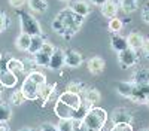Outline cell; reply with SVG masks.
<instances>
[{"instance_id": "obj_1", "label": "cell", "mask_w": 149, "mask_h": 131, "mask_svg": "<svg viewBox=\"0 0 149 131\" xmlns=\"http://www.w3.org/2000/svg\"><path fill=\"white\" fill-rule=\"evenodd\" d=\"M82 24H84V17H79L70 9H64L54 18L52 30L60 36H63L64 39H72L79 31Z\"/></svg>"}, {"instance_id": "obj_2", "label": "cell", "mask_w": 149, "mask_h": 131, "mask_svg": "<svg viewBox=\"0 0 149 131\" xmlns=\"http://www.w3.org/2000/svg\"><path fill=\"white\" fill-rule=\"evenodd\" d=\"M46 83V78L43 73L40 71H30L27 75V78L24 79L22 85H21V92L24 95V98L26 100H37L39 98V91L40 88Z\"/></svg>"}, {"instance_id": "obj_3", "label": "cell", "mask_w": 149, "mask_h": 131, "mask_svg": "<svg viewBox=\"0 0 149 131\" xmlns=\"http://www.w3.org/2000/svg\"><path fill=\"white\" fill-rule=\"evenodd\" d=\"M106 122H107V112L102 107L93 106L86 112L82 121V127L85 128V131H100L106 125Z\"/></svg>"}, {"instance_id": "obj_4", "label": "cell", "mask_w": 149, "mask_h": 131, "mask_svg": "<svg viewBox=\"0 0 149 131\" xmlns=\"http://www.w3.org/2000/svg\"><path fill=\"white\" fill-rule=\"evenodd\" d=\"M19 24H21V33H26L29 36H42V27L39 21L29 12H21L19 14Z\"/></svg>"}, {"instance_id": "obj_5", "label": "cell", "mask_w": 149, "mask_h": 131, "mask_svg": "<svg viewBox=\"0 0 149 131\" xmlns=\"http://www.w3.org/2000/svg\"><path fill=\"white\" fill-rule=\"evenodd\" d=\"M55 48L52 46V43H49V42H45L43 46L40 48V51H37L33 58H34V61L37 66H40V67H48V63H49V58H51L52 52H54Z\"/></svg>"}, {"instance_id": "obj_6", "label": "cell", "mask_w": 149, "mask_h": 131, "mask_svg": "<svg viewBox=\"0 0 149 131\" xmlns=\"http://www.w3.org/2000/svg\"><path fill=\"white\" fill-rule=\"evenodd\" d=\"M137 61H139L137 51H133V49H130V48H127V49L118 52V63L122 69H130Z\"/></svg>"}, {"instance_id": "obj_7", "label": "cell", "mask_w": 149, "mask_h": 131, "mask_svg": "<svg viewBox=\"0 0 149 131\" xmlns=\"http://www.w3.org/2000/svg\"><path fill=\"white\" fill-rule=\"evenodd\" d=\"M110 119L113 124H133V115L125 107H116V109H113Z\"/></svg>"}, {"instance_id": "obj_8", "label": "cell", "mask_w": 149, "mask_h": 131, "mask_svg": "<svg viewBox=\"0 0 149 131\" xmlns=\"http://www.w3.org/2000/svg\"><path fill=\"white\" fill-rule=\"evenodd\" d=\"M64 58H66V51L64 49H60V48H55L51 58H49V63H48V69H51V70H61V67L66 66L64 63Z\"/></svg>"}, {"instance_id": "obj_9", "label": "cell", "mask_w": 149, "mask_h": 131, "mask_svg": "<svg viewBox=\"0 0 149 131\" xmlns=\"http://www.w3.org/2000/svg\"><path fill=\"white\" fill-rule=\"evenodd\" d=\"M17 82H18V76L12 73L6 66L0 70V85L3 88H14Z\"/></svg>"}, {"instance_id": "obj_10", "label": "cell", "mask_w": 149, "mask_h": 131, "mask_svg": "<svg viewBox=\"0 0 149 131\" xmlns=\"http://www.w3.org/2000/svg\"><path fill=\"white\" fill-rule=\"evenodd\" d=\"M149 92V83L146 85H136L133 87V94H131V101L137 103V104H145L146 103V95Z\"/></svg>"}, {"instance_id": "obj_11", "label": "cell", "mask_w": 149, "mask_h": 131, "mask_svg": "<svg viewBox=\"0 0 149 131\" xmlns=\"http://www.w3.org/2000/svg\"><path fill=\"white\" fill-rule=\"evenodd\" d=\"M58 100L66 103L67 106H70L72 109H74V110H76L78 107L81 106V103H82V97H81L79 94H73V92H69V91H64L58 97Z\"/></svg>"}, {"instance_id": "obj_12", "label": "cell", "mask_w": 149, "mask_h": 131, "mask_svg": "<svg viewBox=\"0 0 149 131\" xmlns=\"http://www.w3.org/2000/svg\"><path fill=\"white\" fill-rule=\"evenodd\" d=\"M54 112H55V115H57L60 119H72L76 110L72 109V107H70V106H67L66 103L57 100L55 107H54Z\"/></svg>"}, {"instance_id": "obj_13", "label": "cell", "mask_w": 149, "mask_h": 131, "mask_svg": "<svg viewBox=\"0 0 149 131\" xmlns=\"http://www.w3.org/2000/svg\"><path fill=\"white\" fill-rule=\"evenodd\" d=\"M69 9L72 12H74V14H78L79 17H84V18L86 15H90V12H91V6L86 2H84V0H74V2H72Z\"/></svg>"}, {"instance_id": "obj_14", "label": "cell", "mask_w": 149, "mask_h": 131, "mask_svg": "<svg viewBox=\"0 0 149 131\" xmlns=\"http://www.w3.org/2000/svg\"><path fill=\"white\" fill-rule=\"evenodd\" d=\"M86 67L91 71L93 75H102L104 71V60L100 57H91L88 61H86Z\"/></svg>"}, {"instance_id": "obj_15", "label": "cell", "mask_w": 149, "mask_h": 131, "mask_svg": "<svg viewBox=\"0 0 149 131\" xmlns=\"http://www.w3.org/2000/svg\"><path fill=\"white\" fill-rule=\"evenodd\" d=\"M84 61V58L82 55L78 52V51H74V49H69L66 51V58H64V63L67 67H79Z\"/></svg>"}, {"instance_id": "obj_16", "label": "cell", "mask_w": 149, "mask_h": 131, "mask_svg": "<svg viewBox=\"0 0 149 131\" xmlns=\"http://www.w3.org/2000/svg\"><path fill=\"white\" fill-rule=\"evenodd\" d=\"M125 39H127L128 48H130V49H133V51H139V49H142V48H143L145 39H143V36L140 33H130Z\"/></svg>"}, {"instance_id": "obj_17", "label": "cell", "mask_w": 149, "mask_h": 131, "mask_svg": "<svg viewBox=\"0 0 149 131\" xmlns=\"http://www.w3.org/2000/svg\"><path fill=\"white\" fill-rule=\"evenodd\" d=\"M130 82L136 83V85H146V83H149V70L148 69H137L133 73Z\"/></svg>"}, {"instance_id": "obj_18", "label": "cell", "mask_w": 149, "mask_h": 131, "mask_svg": "<svg viewBox=\"0 0 149 131\" xmlns=\"http://www.w3.org/2000/svg\"><path fill=\"white\" fill-rule=\"evenodd\" d=\"M6 67H8L14 75H17V76H22L24 73H26L24 63L19 61V60H17V58H9L8 63H6Z\"/></svg>"}, {"instance_id": "obj_19", "label": "cell", "mask_w": 149, "mask_h": 131, "mask_svg": "<svg viewBox=\"0 0 149 131\" xmlns=\"http://www.w3.org/2000/svg\"><path fill=\"white\" fill-rule=\"evenodd\" d=\"M102 8V14L106 18H115L116 17V12H118V3L113 2V0H107L104 5L100 6Z\"/></svg>"}, {"instance_id": "obj_20", "label": "cell", "mask_w": 149, "mask_h": 131, "mask_svg": "<svg viewBox=\"0 0 149 131\" xmlns=\"http://www.w3.org/2000/svg\"><path fill=\"white\" fill-rule=\"evenodd\" d=\"M110 46H112V49H113V51L121 52V51H124V49H127V48H128L127 39L122 37L121 34H113V36H112V39H110Z\"/></svg>"}, {"instance_id": "obj_21", "label": "cell", "mask_w": 149, "mask_h": 131, "mask_svg": "<svg viewBox=\"0 0 149 131\" xmlns=\"http://www.w3.org/2000/svg\"><path fill=\"white\" fill-rule=\"evenodd\" d=\"M133 87H134L133 82H119L116 85V91H118V94L122 95V97H125V98L130 100L131 94H133Z\"/></svg>"}, {"instance_id": "obj_22", "label": "cell", "mask_w": 149, "mask_h": 131, "mask_svg": "<svg viewBox=\"0 0 149 131\" xmlns=\"http://www.w3.org/2000/svg\"><path fill=\"white\" fill-rule=\"evenodd\" d=\"M54 89H55V83H45V85L40 88V91H39V98L37 100H40L43 104L49 100V97H51V94L54 92Z\"/></svg>"}, {"instance_id": "obj_23", "label": "cell", "mask_w": 149, "mask_h": 131, "mask_svg": "<svg viewBox=\"0 0 149 131\" xmlns=\"http://www.w3.org/2000/svg\"><path fill=\"white\" fill-rule=\"evenodd\" d=\"M102 98V94L100 91H98L97 88H88V89H85V101L86 103H90L91 106H94L95 103H98Z\"/></svg>"}, {"instance_id": "obj_24", "label": "cell", "mask_w": 149, "mask_h": 131, "mask_svg": "<svg viewBox=\"0 0 149 131\" xmlns=\"http://www.w3.org/2000/svg\"><path fill=\"white\" fill-rule=\"evenodd\" d=\"M27 3L31 10L37 12V14H45L48 10V2L46 0H27Z\"/></svg>"}, {"instance_id": "obj_25", "label": "cell", "mask_w": 149, "mask_h": 131, "mask_svg": "<svg viewBox=\"0 0 149 131\" xmlns=\"http://www.w3.org/2000/svg\"><path fill=\"white\" fill-rule=\"evenodd\" d=\"M30 40H31V36H29L26 33H21L18 37H17V40H15V45H17V48H18L19 51L26 52V51H29Z\"/></svg>"}, {"instance_id": "obj_26", "label": "cell", "mask_w": 149, "mask_h": 131, "mask_svg": "<svg viewBox=\"0 0 149 131\" xmlns=\"http://www.w3.org/2000/svg\"><path fill=\"white\" fill-rule=\"evenodd\" d=\"M139 2L140 0H122L121 2V9L124 14H133V12L137 10L139 8Z\"/></svg>"}, {"instance_id": "obj_27", "label": "cell", "mask_w": 149, "mask_h": 131, "mask_svg": "<svg viewBox=\"0 0 149 131\" xmlns=\"http://www.w3.org/2000/svg\"><path fill=\"white\" fill-rule=\"evenodd\" d=\"M43 43H45V40H43L42 36H33L31 40H30V46H29V51L27 52H30L31 55H34L37 51H40V48L43 46Z\"/></svg>"}, {"instance_id": "obj_28", "label": "cell", "mask_w": 149, "mask_h": 131, "mask_svg": "<svg viewBox=\"0 0 149 131\" xmlns=\"http://www.w3.org/2000/svg\"><path fill=\"white\" fill-rule=\"evenodd\" d=\"M122 26H124V22H122V19L121 18H110L109 19V24H107V27H109V31L110 33H119L121 30H122Z\"/></svg>"}, {"instance_id": "obj_29", "label": "cell", "mask_w": 149, "mask_h": 131, "mask_svg": "<svg viewBox=\"0 0 149 131\" xmlns=\"http://www.w3.org/2000/svg\"><path fill=\"white\" fill-rule=\"evenodd\" d=\"M12 116V110H10V107L8 104H3V103H0V122L2 124H6L9 119Z\"/></svg>"}, {"instance_id": "obj_30", "label": "cell", "mask_w": 149, "mask_h": 131, "mask_svg": "<svg viewBox=\"0 0 149 131\" xmlns=\"http://www.w3.org/2000/svg\"><path fill=\"white\" fill-rule=\"evenodd\" d=\"M57 128L58 131H74V122L73 119H60Z\"/></svg>"}, {"instance_id": "obj_31", "label": "cell", "mask_w": 149, "mask_h": 131, "mask_svg": "<svg viewBox=\"0 0 149 131\" xmlns=\"http://www.w3.org/2000/svg\"><path fill=\"white\" fill-rule=\"evenodd\" d=\"M9 100H10V103L14 104V106H21L24 101H26V98H24V95H22L21 89H17V91L12 92L10 97H9Z\"/></svg>"}, {"instance_id": "obj_32", "label": "cell", "mask_w": 149, "mask_h": 131, "mask_svg": "<svg viewBox=\"0 0 149 131\" xmlns=\"http://www.w3.org/2000/svg\"><path fill=\"white\" fill-rule=\"evenodd\" d=\"M66 91L81 95V94L84 92V83H82V82H70L69 85L66 87Z\"/></svg>"}, {"instance_id": "obj_33", "label": "cell", "mask_w": 149, "mask_h": 131, "mask_svg": "<svg viewBox=\"0 0 149 131\" xmlns=\"http://www.w3.org/2000/svg\"><path fill=\"white\" fill-rule=\"evenodd\" d=\"M8 26H9V18H8V15L5 14V12L0 10V33H3V31L8 28Z\"/></svg>"}, {"instance_id": "obj_34", "label": "cell", "mask_w": 149, "mask_h": 131, "mask_svg": "<svg viewBox=\"0 0 149 131\" xmlns=\"http://www.w3.org/2000/svg\"><path fill=\"white\" fill-rule=\"evenodd\" d=\"M109 131H133V125L131 124H113Z\"/></svg>"}, {"instance_id": "obj_35", "label": "cell", "mask_w": 149, "mask_h": 131, "mask_svg": "<svg viewBox=\"0 0 149 131\" xmlns=\"http://www.w3.org/2000/svg\"><path fill=\"white\" fill-rule=\"evenodd\" d=\"M40 131H58V128H57V125L52 124V122H45V124H42Z\"/></svg>"}, {"instance_id": "obj_36", "label": "cell", "mask_w": 149, "mask_h": 131, "mask_svg": "<svg viewBox=\"0 0 149 131\" xmlns=\"http://www.w3.org/2000/svg\"><path fill=\"white\" fill-rule=\"evenodd\" d=\"M142 19L149 26V5H145L142 9Z\"/></svg>"}, {"instance_id": "obj_37", "label": "cell", "mask_w": 149, "mask_h": 131, "mask_svg": "<svg viewBox=\"0 0 149 131\" xmlns=\"http://www.w3.org/2000/svg\"><path fill=\"white\" fill-rule=\"evenodd\" d=\"M27 3V0H9V5L12 8H21Z\"/></svg>"}, {"instance_id": "obj_38", "label": "cell", "mask_w": 149, "mask_h": 131, "mask_svg": "<svg viewBox=\"0 0 149 131\" xmlns=\"http://www.w3.org/2000/svg\"><path fill=\"white\" fill-rule=\"evenodd\" d=\"M143 52H145V57L149 58V39H145V43H143Z\"/></svg>"}, {"instance_id": "obj_39", "label": "cell", "mask_w": 149, "mask_h": 131, "mask_svg": "<svg viewBox=\"0 0 149 131\" xmlns=\"http://www.w3.org/2000/svg\"><path fill=\"white\" fill-rule=\"evenodd\" d=\"M90 2L93 3V5H97V6H102V5H104L107 0H90Z\"/></svg>"}, {"instance_id": "obj_40", "label": "cell", "mask_w": 149, "mask_h": 131, "mask_svg": "<svg viewBox=\"0 0 149 131\" xmlns=\"http://www.w3.org/2000/svg\"><path fill=\"white\" fill-rule=\"evenodd\" d=\"M0 131H9V127L6 124H2L0 122Z\"/></svg>"}, {"instance_id": "obj_41", "label": "cell", "mask_w": 149, "mask_h": 131, "mask_svg": "<svg viewBox=\"0 0 149 131\" xmlns=\"http://www.w3.org/2000/svg\"><path fill=\"white\" fill-rule=\"evenodd\" d=\"M18 131H33V130L29 128V127H26V128H21V130H18Z\"/></svg>"}, {"instance_id": "obj_42", "label": "cell", "mask_w": 149, "mask_h": 131, "mask_svg": "<svg viewBox=\"0 0 149 131\" xmlns=\"http://www.w3.org/2000/svg\"><path fill=\"white\" fill-rule=\"evenodd\" d=\"M145 104L149 106V92H148V95H146V103H145Z\"/></svg>"}, {"instance_id": "obj_43", "label": "cell", "mask_w": 149, "mask_h": 131, "mask_svg": "<svg viewBox=\"0 0 149 131\" xmlns=\"http://www.w3.org/2000/svg\"><path fill=\"white\" fill-rule=\"evenodd\" d=\"M2 91H3V87H2V85H0V95H2Z\"/></svg>"}, {"instance_id": "obj_44", "label": "cell", "mask_w": 149, "mask_h": 131, "mask_svg": "<svg viewBox=\"0 0 149 131\" xmlns=\"http://www.w3.org/2000/svg\"><path fill=\"white\" fill-rule=\"evenodd\" d=\"M100 131H109V130H104V127H103V128H102V130H100Z\"/></svg>"}, {"instance_id": "obj_45", "label": "cell", "mask_w": 149, "mask_h": 131, "mask_svg": "<svg viewBox=\"0 0 149 131\" xmlns=\"http://www.w3.org/2000/svg\"><path fill=\"white\" fill-rule=\"evenodd\" d=\"M61 2H70V0H61Z\"/></svg>"}, {"instance_id": "obj_46", "label": "cell", "mask_w": 149, "mask_h": 131, "mask_svg": "<svg viewBox=\"0 0 149 131\" xmlns=\"http://www.w3.org/2000/svg\"><path fill=\"white\" fill-rule=\"evenodd\" d=\"M0 61H2V54H0Z\"/></svg>"}, {"instance_id": "obj_47", "label": "cell", "mask_w": 149, "mask_h": 131, "mask_svg": "<svg viewBox=\"0 0 149 131\" xmlns=\"http://www.w3.org/2000/svg\"><path fill=\"white\" fill-rule=\"evenodd\" d=\"M119 2H122V0H119Z\"/></svg>"}, {"instance_id": "obj_48", "label": "cell", "mask_w": 149, "mask_h": 131, "mask_svg": "<svg viewBox=\"0 0 149 131\" xmlns=\"http://www.w3.org/2000/svg\"><path fill=\"white\" fill-rule=\"evenodd\" d=\"M148 5H149V3H148Z\"/></svg>"}]
</instances>
